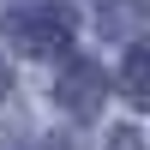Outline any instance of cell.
I'll return each instance as SVG.
<instances>
[{"instance_id":"obj_1","label":"cell","mask_w":150,"mask_h":150,"mask_svg":"<svg viewBox=\"0 0 150 150\" xmlns=\"http://www.w3.org/2000/svg\"><path fill=\"white\" fill-rule=\"evenodd\" d=\"M72 6H18V12H6V36L24 48V54H54V48H66L72 42Z\"/></svg>"},{"instance_id":"obj_2","label":"cell","mask_w":150,"mask_h":150,"mask_svg":"<svg viewBox=\"0 0 150 150\" xmlns=\"http://www.w3.org/2000/svg\"><path fill=\"white\" fill-rule=\"evenodd\" d=\"M60 102L72 108V114H90L96 108V96H102V66H90V60H78V66L66 72V78H60Z\"/></svg>"},{"instance_id":"obj_3","label":"cell","mask_w":150,"mask_h":150,"mask_svg":"<svg viewBox=\"0 0 150 150\" xmlns=\"http://www.w3.org/2000/svg\"><path fill=\"white\" fill-rule=\"evenodd\" d=\"M126 102L144 108V48H132V54H126Z\"/></svg>"},{"instance_id":"obj_4","label":"cell","mask_w":150,"mask_h":150,"mask_svg":"<svg viewBox=\"0 0 150 150\" xmlns=\"http://www.w3.org/2000/svg\"><path fill=\"white\" fill-rule=\"evenodd\" d=\"M12 90V72H6V60H0V96H6Z\"/></svg>"}]
</instances>
